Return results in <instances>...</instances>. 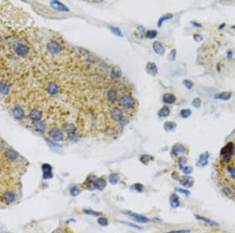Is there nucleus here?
<instances>
[{"label":"nucleus","mask_w":235,"mask_h":233,"mask_svg":"<svg viewBox=\"0 0 235 233\" xmlns=\"http://www.w3.org/2000/svg\"><path fill=\"white\" fill-rule=\"evenodd\" d=\"M85 184L89 190H100L102 191L107 186V182L103 178H96L94 175L89 176L86 180Z\"/></svg>","instance_id":"1"},{"label":"nucleus","mask_w":235,"mask_h":233,"mask_svg":"<svg viewBox=\"0 0 235 233\" xmlns=\"http://www.w3.org/2000/svg\"><path fill=\"white\" fill-rule=\"evenodd\" d=\"M136 100L131 95H123L118 100V105L124 110H131L135 107Z\"/></svg>","instance_id":"2"},{"label":"nucleus","mask_w":235,"mask_h":233,"mask_svg":"<svg viewBox=\"0 0 235 233\" xmlns=\"http://www.w3.org/2000/svg\"><path fill=\"white\" fill-rule=\"evenodd\" d=\"M233 151H234V145L233 142H228L226 145H224V147L222 148L220 151V156L222 158V160L225 163L230 162Z\"/></svg>","instance_id":"3"},{"label":"nucleus","mask_w":235,"mask_h":233,"mask_svg":"<svg viewBox=\"0 0 235 233\" xmlns=\"http://www.w3.org/2000/svg\"><path fill=\"white\" fill-rule=\"evenodd\" d=\"M48 135L54 141H61L64 139V133L58 127H53L49 130Z\"/></svg>","instance_id":"4"},{"label":"nucleus","mask_w":235,"mask_h":233,"mask_svg":"<svg viewBox=\"0 0 235 233\" xmlns=\"http://www.w3.org/2000/svg\"><path fill=\"white\" fill-rule=\"evenodd\" d=\"M29 47L25 44L23 43H18L14 47V51H15L16 54H18L20 57H26L29 53Z\"/></svg>","instance_id":"5"},{"label":"nucleus","mask_w":235,"mask_h":233,"mask_svg":"<svg viewBox=\"0 0 235 233\" xmlns=\"http://www.w3.org/2000/svg\"><path fill=\"white\" fill-rule=\"evenodd\" d=\"M47 50L50 54H57L61 51V47L60 45V43H57V41L51 40L47 44Z\"/></svg>","instance_id":"6"},{"label":"nucleus","mask_w":235,"mask_h":233,"mask_svg":"<svg viewBox=\"0 0 235 233\" xmlns=\"http://www.w3.org/2000/svg\"><path fill=\"white\" fill-rule=\"evenodd\" d=\"M180 183L183 185V187H185L186 188H191L194 183V180L193 177L188 176V175H185V176H181L179 178Z\"/></svg>","instance_id":"7"},{"label":"nucleus","mask_w":235,"mask_h":233,"mask_svg":"<svg viewBox=\"0 0 235 233\" xmlns=\"http://www.w3.org/2000/svg\"><path fill=\"white\" fill-rule=\"evenodd\" d=\"M42 177L44 179H50L53 178V168L50 164L44 163L42 166Z\"/></svg>","instance_id":"8"},{"label":"nucleus","mask_w":235,"mask_h":233,"mask_svg":"<svg viewBox=\"0 0 235 233\" xmlns=\"http://www.w3.org/2000/svg\"><path fill=\"white\" fill-rule=\"evenodd\" d=\"M210 156L209 152H205L204 153L201 154L197 162V166L199 167H204L209 163V158Z\"/></svg>","instance_id":"9"},{"label":"nucleus","mask_w":235,"mask_h":233,"mask_svg":"<svg viewBox=\"0 0 235 233\" xmlns=\"http://www.w3.org/2000/svg\"><path fill=\"white\" fill-rule=\"evenodd\" d=\"M110 115H111V117L113 120L118 121V122H119L124 117L122 111L120 108H111V110L110 111Z\"/></svg>","instance_id":"10"},{"label":"nucleus","mask_w":235,"mask_h":233,"mask_svg":"<svg viewBox=\"0 0 235 233\" xmlns=\"http://www.w3.org/2000/svg\"><path fill=\"white\" fill-rule=\"evenodd\" d=\"M125 214L129 216V217H131V218H133V219H135L136 221H138V222L147 223L150 221L149 218H147V217H145V216L140 215V214H136V213L131 212V211H126V212H125Z\"/></svg>","instance_id":"11"},{"label":"nucleus","mask_w":235,"mask_h":233,"mask_svg":"<svg viewBox=\"0 0 235 233\" xmlns=\"http://www.w3.org/2000/svg\"><path fill=\"white\" fill-rule=\"evenodd\" d=\"M172 155L174 156H177L180 154H185L187 150L184 145H181V144H176L172 148Z\"/></svg>","instance_id":"12"},{"label":"nucleus","mask_w":235,"mask_h":233,"mask_svg":"<svg viewBox=\"0 0 235 233\" xmlns=\"http://www.w3.org/2000/svg\"><path fill=\"white\" fill-rule=\"evenodd\" d=\"M29 118L34 122H38V121L41 120L42 117V112L40 110L37 108H34L31 110L29 112Z\"/></svg>","instance_id":"13"},{"label":"nucleus","mask_w":235,"mask_h":233,"mask_svg":"<svg viewBox=\"0 0 235 233\" xmlns=\"http://www.w3.org/2000/svg\"><path fill=\"white\" fill-rule=\"evenodd\" d=\"M194 218H196L198 221H202V222L206 223V224H209V225H211L212 227H218L220 226V224L218 222H216V221H213V220L209 219V218H205V217H203V216H200L198 214H195L194 215Z\"/></svg>","instance_id":"14"},{"label":"nucleus","mask_w":235,"mask_h":233,"mask_svg":"<svg viewBox=\"0 0 235 233\" xmlns=\"http://www.w3.org/2000/svg\"><path fill=\"white\" fill-rule=\"evenodd\" d=\"M46 90L49 94L52 95V96H55V95L58 94L59 91H60V88H59L58 85L56 83H54V82L49 83Z\"/></svg>","instance_id":"15"},{"label":"nucleus","mask_w":235,"mask_h":233,"mask_svg":"<svg viewBox=\"0 0 235 233\" xmlns=\"http://www.w3.org/2000/svg\"><path fill=\"white\" fill-rule=\"evenodd\" d=\"M12 115L16 120H21L24 117V111L21 107H15L12 111Z\"/></svg>","instance_id":"16"},{"label":"nucleus","mask_w":235,"mask_h":233,"mask_svg":"<svg viewBox=\"0 0 235 233\" xmlns=\"http://www.w3.org/2000/svg\"><path fill=\"white\" fill-rule=\"evenodd\" d=\"M153 50L156 54L159 55H163L165 52V48L161 43L158 41H155L153 43Z\"/></svg>","instance_id":"17"},{"label":"nucleus","mask_w":235,"mask_h":233,"mask_svg":"<svg viewBox=\"0 0 235 233\" xmlns=\"http://www.w3.org/2000/svg\"><path fill=\"white\" fill-rule=\"evenodd\" d=\"M146 71L147 74L152 76H155L157 74V67L154 63L148 62L146 66Z\"/></svg>","instance_id":"18"},{"label":"nucleus","mask_w":235,"mask_h":233,"mask_svg":"<svg viewBox=\"0 0 235 233\" xmlns=\"http://www.w3.org/2000/svg\"><path fill=\"white\" fill-rule=\"evenodd\" d=\"M169 204L172 208L176 209L180 206V200L176 194H172L169 197Z\"/></svg>","instance_id":"19"},{"label":"nucleus","mask_w":235,"mask_h":233,"mask_svg":"<svg viewBox=\"0 0 235 233\" xmlns=\"http://www.w3.org/2000/svg\"><path fill=\"white\" fill-rule=\"evenodd\" d=\"M232 93L229 91H223L220 92L219 93H216L215 95V99L216 100H229L231 98Z\"/></svg>","instance_id":"20"},{"label":"nucleus","mask_w":235,"mask_h":233,"mask_svg":"<svg viewBox=\"0 0 235 233\" xmlns=\"http://www.w3.org/2000/svg\"><path fill=\"white\" fill-rule=\"evenodd\" d=\"M5 156L6 157L7 159H9V160L11 161H14L17 160L18 159V153L16 152L15 150L12 149H7L6 151L5 152Z\"/></svg>","instance_id":"21"},{"label":"nucleus","mask_w":235,"mask_h":233,"mask_svg":"<svg viewBox=\"0 0 235 233\" xmlns=\"http://www.w3.org/2000/svg\"><path fill=\"white\" fill-rule=\"evenodd\" d=\"M176 98L175 97V95L171 93H165L162 97V101L164 103L168 104H173L176 102Z\"/></svg>","instance_id":"22"},{"label":"nucleus","mask_w":235,"mask_h":233,"mask_svg":"<svg viewBox=\"0 0 235 233\" xmlns=\"http://www.w3.org/2000/svg\"><path fill=\"white\" fill-rule=\"evenodd\" d=\"M107 98L110 103H114L118 98V92L114 89L109 90L107 93Z\"/></svg>","instance_id":"23"},{"label":"nucleus","mask_w":235,"mask_h":233,"mask_svg":"<svg viewBox=\"0 0 235 233\" xmlns=\"http://www.w3.org/2000/svg\"><path fill=\"white\" fill-rule=\"evenodd\" d=\"M34 128H35V130L38 133H43L45 131L46 128V125L45 122L43 121H38V122H35V123L34 124Z\"/></svg>","instance_id":"24"},{"label":"nucleus","mask_w":235,"mask_h":233,"mask_svg":"<svg viewBox=\"0 0 235 233\" xmlns=\"http://www.w3.org/2000/svg\"><path fill=\"white\" fill-rule=\"evenodd\" d=\"M50 5L53 8L56 9V10H58L60 11H68V9L62 4L61 2H58V1H53V2H50Z\"/></svg>","instance_id":"25"},{"label":"nucleus","mask_w":235,"mask_h":233,"mask_svg":"<svg viewBox=\"0 0 235 233\" xmlns=\"http://www.w3.org/2000/svg\"><path fill=\"white\" fill-rule=\"evenodd\" d=\"M4 199H5L6 202H7V203H11V202H14V200H15V194L14 193V192H10V191H6V192L4 193Z\"/></svg>","instance_id":"26"},{"label":"nucleus","mask_w":235,"mask_h":233,"mask_svg":"<svg viewBox=\"0 0 235 233\" xmlns=\"http://www.w3.org/2000/svg\"><path fill=\"white\" fill-rule=\"evenodd\" d=\"M170 114V109L168 106H164L163 108H161L160 110L157 112V115H158L159 117L161 118H165L167 116H169Z\"/></svg>","instance_id":"27"},{"label":"nucleus","mask_w":235,"mask_h":233,"mask_svg":"<svg viewBox=\"0 0 235 233\" xmlns=\"http://www.w3.org/2000/svg\"><path fill=\"white\" fill-rule=\"evenodd\" d=\"M176 128V123L175 122L168 121L164 123V129L166 132L173 131Z\"/></svg>","instance_id":"28"},{"label":"nucleus","mask_w":235,"mask_h":233,"mask_svg":"<svg viewBox=\"0 0 235 233\" xmlns=\"http://www.w3.org/2000/svg\"><path fill=\"white\" fill-rule=\"evenodd\" d=\"M10 90V86L7 84L5 82H0V93L3 95H6L9 93Z\"/></svg>","instance_id":"29"},{"label":"nucleus","mask_w":235,"mask_h":233,"mask_svg":"<svg viewBox=\"0 0 235 233\" xmlns=\"http://www.w3.org/2000/svg\"><path fill=\"white\" fill-rule=\"evenodd\" d=\"M122 76V72H121V68L118 66H114L111 68V76L113 78H120Z\"/></svg>","instance_id":"30"},{"label":"nucleus","mask_w":235,"mask_h":233,"mask_svg":"<svg viewBox=\"0 0 235 233\" xmlns=\"http://www.w3.org/2000/svg\"><path fill=\"white\" fill-rule=\"evenodd\" d=\"M64 129L67 132L68 134H71V133L76 132V127L72 123H67V124L64 125Z\"/></svg>","instance_id":"31"},{"label":"nucleus","mask_w":235,"mask_h":233,"mask_svg":"<svg viewBox=\"0 0 235 233\" xmlns=\"http://www.w3.org/2000/svg\"><path fill=\"white\" fill-rule=\"evenodd\" d=\"M173 17V15L172 14H165V15L161 16V17L159 18L158 21H157V27H161V26L162 25L164 21L172 19Z\"/></svg>","instance_id":"32"},{"label":"nucleus","mask_w":235,"mask_h":233,"mask_svg":"<svg viewBox=\"0 0 235 233\" xmlns=\"http://www.w3.org/2000/svg\"><path fill=\"white\" fill-rule=\"evenodd\" d=\"M109 181L112 185H116L119 181V176L115 173H112V174L109 175Z\"/></svg>","instance_id":"33"},{"label":"nucleus","mask_w":235,"mask_h":233,"mask_svg":"<svg viewBox=\"0 0 235 233\" xmlns=\"http://www.w3.org/2000/svg\"><path fill=\"white\" fill-rule=\"evenodd\" d=\"M226 170L229 176H230V178L235 180V166H232V165H229V166H226Z\"/></svg>","instance_id":"34"},{"label":"nucleus","mask_w":235,"mask_h":233,"mask_svg":"<svg viewBox=\"0 0 235 233\" xmlns=\"http://www.w3.org/2000/svg\"><path fill=\"white\" fill-rule=\"evenodd\" d=\"M192 114V112L190 109H183V110L180 111V116H181L182 118H183V119H187V118L190 117V116H191Z\"/></svg>","instance_id":"35"},{"label":"nucleus","mask_w":235,"mask_h":233,"mask_svg":"<svg viewBox=\"0 0 235 233\" xmlns=\"http://www.w3.org/2000/svg\"><path fill=\"white\" fill-rule=\"evenodd\" d=\"M83 213L85 214H87V215H93V216H96V217H99V216L102 215V214L100 212H97V211H93L91 209H84L83 210Z\"/></svg>","instance_id":"36"},{"label":"nucleus","mask_w":235,"mask_h":233,"mask_svg":"<svg viewBox=\"0 0 235 233\" xmlns=\"http://www.w3.org/2000/svg\"><path fill=\"white\" fill-rule=\"evenodd\" d=\"M178 166L179 168L183 170V168L185 167V165L187 164V158L184 157V156H182V157H180L178 159Z\"/></svg>","instance_id":"37"},{"label":"nucleus","mask_w":235,"mask_h":233,"mask_svg":"<svg viewBox=\"0 0 235 233\" xmlns=\"http://www.w3.org/2000/svg\"><path fill=\"white\" fill-rule=\"evenodd\" d=\"M157 32L156 30H149L146 32L145 36L146 38L147 39H154L156 36H157Z\"/></svg>","instance_id":"38"},{"label":"nucleus","mask_w":235,"mask_h":233,"mask_svg":"<svg viewBox=\"0 0 235 233\" xmlns=\"http://www.w3.org/2000/svg\"><path fill=\"white\" fill-rule=\"evenodd\" d=\"M69 192L71 196H77L80 194V189L77 186H72L70 188Z\"/></svg>","instance_id":"39"},{"label":"nucleus","mask_w":235,"mask_h":233,"mask_svg":"<svg viewBox=\"0 0 235 233\" xmlns=\"http://www.w3.org/2000/svg\"><path fill=\"white\" fill-rule=\"evenodd\" d=\"M97 223L100 224V226L106 227L108 225V220H107V218H104V217H100L98 220H97Z\"/></svg>","instance_id":"40"},{"label":"nucleus","mask_w":235,"mask_h":233,"mask_svg":"<svg viewBox=\"0 0 235 233\" xmlns=\"http://www.w3.org/2000/svg\"><path fill=\"white\" fill-rule=\"evenodd\" d=\"M152 157L149 155H143L140 157V162H143L144 164H147L150 160H152Z\"/></svg>","instance_id":"41"},{"label":"nucleus","mask_w":235,"mask_h":233,"mask_svg":"<svg viewBox=\"0 0 235 233\" xmlns=\"http://www.w3.org/2000/svg\"><path fill=\"white\" fill-rule=\"evenodd\" d=\"M120 223H121V224H125V225L131 227V228H135V229L142 230V227H140V225H137V224H133V223L128 222V221H120Z\"/></svg>","instance_id":"42"},{"label":"nucleus","mask_w":235,"mask_h":233,"mask_svg":"<svg viewBox=\"0 0 235 233\" xmlns=\"http://www.w3.org/2000/svg\"><path fill=\"white\" fill-rule=\"evenodd\" d=\"M132 188L135 190V191H137V192H142L143 191H144V185H142V184L136 183V184H134L133 186H132Z\"/></svg>","instance_id":"43"},{"label":"nucleus","mask_w":235,"mask_h":233,"mask_svg":"<svg viewBox=\"0 0 235 233\" xmlns=\"http://www.w3.org/2000/svg\"><path fill=\"white\" fill-rule=\"evenodd\" d=\"M176 191L177 192H179V193H181V194H183V195H187V196H188V195H190V191H189L188 189H187V188H176Z\"/></svg>","instance_id":"44"},{"label":"nucleus","mask_w":235,"mask_h":233,"mask_svg":"<svg viewBox=\"0 0 235 233\" xmlns=\"http://www.w3.org/2000/svg\"><path fill=\"white\" fill-rule=\"evenodd\" d=\"M192 105L194 106V108H201V98H199V97L194 98L193 101H192Z\"/></svg>","instance_id":"45"},{"label":"nucleus","mask_w":235,"mask_h":233,"mask_svg":"<svg viewBox=\"0 0 235 233\" xmlns=\"http://www.w3.org/2000/svg\"><path fill=\"white\" fill-rule=\"evenodd\" d=\"M176 49H173V50L170 51V53L168 55V58L170 61H174L176 60Z\"/></svg>","instance_id":"46"},{"label":"nucleus","mask_w":235,"mask_h":233,"mask_svg":"<svg viewBox=\"0 0 235 233\" xmlns=\"http://www.w3.org/2000/svg\"><path fill=\"white\" fill-rule=\"evenodd\" d=\"M183 85L187 87L188 90H191L192 87H193V86H194V83H193V82L191 81V80H184L183 81Z\"/></svg>","instance_id":"47"},{"label":"nucleus","mask_w":235,"mask_h":233,"mask_svg":"<svg viewBox=\"0 0 235 233\" xmlns=\"http://www.w3.org/2000/svg\"><path fill=\"white\" fill-rule=\"evenodd\" d=\"M110 29H111V31H112L114 34H115L116 35L122 36V33H121V31H120L119 28H116V27H114V26H111V27H110Z\"/></svg>","instance_id":"48"},{"label":"nucleus","mask_w":235,"mask_h":233,"mask_svg":"<svg viewBox=\"0 0 235 233\" xmlns=\"http://www.w3.org/2000/svg\"><path fill=\"white\" fill-rule=\"evenodd\" d=\"M192 172H193V167L190 166H187L183 169V173L185 175L190 174Z\"/></svg>","instance_id":"49"},{"label":"nucleus","mask_w":235,"mask_h":233,"mask_svg":"<svg viewBox=\"0 0 235 233\" xmlns=\"http://www.w3.org/2000/svg\"><path fill=\"white\" fill-rule=\"evenodd\" d=\"M165 233H190V230L181 229V230H173V231H168Z\"/></svg>","instance_id":"50"},{"label":"nucleus","mask_w":235,"mask_h":233,"mask_svg":"<svg viewBox=\"0 0 235 233\" xmlns=\"http://www.w3.org/2000/svg\"><path fill=\"white\" fill-rule=\"evenodd\" d=\"M223 193H224L226 195H227V196H229V197H232V196H233V194H232V192H231V191H230V188H223Z\"/></svg>","instance_id":"51"},{"label":"nucleus","mask_w":235,"mask_h":233,"mask_svg":"<svg viewBox=\"0 0 235 233\" xmlns=\"http://www.w3.org/2000/svg\"><path fill=\"white\" fill-rule=\"evenodd\" d=\"M203 36L201 35L200 34H194V39L195 40L196 42H197V43H199V42H201L203 40Z\"/></svg>","instance_id":"52"},{"label":"nucleus","mask_w":235,"mask_h":233,"mask_svg":"<svg viewBox=\"0 0 235 233\" xmlns=\"http://www.w3.org/2000/svg\"><path fill=\"white\" fill-rule=\"evenodd\" d=\"M233 57V53L231 50H229L226 51V57L228 59H232Z\"/></svg>","instance_id":"53"},{"label":"nucleus","mask_w":235,"mask_h":233,"mask_svg":"<svg viewBox=\"0 0 235 233\" xmlns=\"http://www.w3.org/2000/svg\"><path fill=\"white\" fill-rule=\"evenodd\" d=\"M190 23H191V24H193L194 27H197V28H201V24H199V23H197V22H196V21H191Z\"/></svg>","instance_id":"54"},{"label":"nucleus","mask_w":235,"mask_h":233,"mask_svg":"<svg viewBox=\"0 0 235 233\" xmlns=\"http://www.w3.org/2000/svg\"><path fill=\"white\" fill-rule=\"evenodd\" d=\"M225 27H226V24H225V23H222V24H220V26L218 27V28H219V30H222Z\"/></svg>","instance_id":"55"},{"label":"nucleus","mask_w":235,"mask_h":233,"mask_svg":"<svg viewBox=\"0 0 235 233\" xmlns=\"http://www.w3.org/2000/svg\"><path fill=\"white\" fill-rule=\"evenodd\" d=\"M232 28H233V29H235V25L232 26Z\"/></svg>","instance_id":"56"}]
</instances>
